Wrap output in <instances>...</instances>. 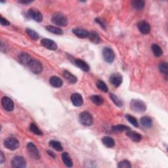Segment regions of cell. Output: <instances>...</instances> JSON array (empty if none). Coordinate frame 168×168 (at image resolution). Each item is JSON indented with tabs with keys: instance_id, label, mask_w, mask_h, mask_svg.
Segmentation results:
<instances>
[{
	"instance_id": "6da1fadb",
	"label": "cell",
	"mask_w": 168,
	"mask_h": 168,
	"mask_svg": "<svg viewBox=\"0 0 168 168\" xmlns=\"http://www.w3.org/2000/svg\"><path fill=\"white\" fill-rule=\"evenodd\" d=\"M130 106L134 112L137 113H143L146 110L145 102L139 99H132L130 102Z\"/></svg>"
},
{
	"instance_id": "7a4b0ae2",
	"label": "cell",
	"mask_w": 168,
	"mask_h": 168,
	"mask_svg": "<svg viewBox=\"0 0 168 168\" xmlns=\"http://www.w3.org/2000/svg\"><path fill=\"white\" fill-rule=\"evenodd\" d=\"M51 21L57 26L61 27L66 26L68 24V20L66 16L60 13H57L53 15L51 18Z\"/></svg>"
},
{
	"instance_id": "3957f363",
	"label": "cell",
	"mask_w": 168,
	"mask_h": 168,
	"mask_svg": "<svg viewBox=\"0 0 168 168\" xmlns=\"http://www.w3.org/2000/svg\"><path fill=\"white\" fill-rule=\"evenodd\" d=\"M28 67L30 70L35 74H39L43 71V66L42 63L36 59H32L29 64H28Z\"/></svg>"
},
{
	"instance_id": "277c9868",
	"label": "cell",
	"mask_w": 168,
	"mask_h": 168,
	"mask_svg": "<svg viewBox=\"0 0 168 168\" xmlns=\"http://www.w3.org/2000/svg\"><path fill=\"white\" fill-rule=\"evenodd\" d=\"M80 123L85 126H90L93 123V118L91 114L88 112H82L79 116Z\"/></svg>"
},
{
	"instance_id": "5b68a950",
	"label": "cell",
	"mask_w": 168,
	"mask_h": 168,
	"mask_svg": "<svg viewBox=\"0 0 168 168\" xmlns=\"http://www.w3.org/2000/svg\"><path fill=\"white\" fill-rule=\"evenodd\" d=\"M4 146H5V148L11 150H15L17 149L19 146L20 143L17 139L13 137H9L6 139L3 142Z\"/></svg>"
},
{
	"instance_id": "8992f818",
	"label": "cell",
	"mask_w": 168,
	"mask_h": 168,
	"mask_svg": "<svg viewBox=\"0 0 168 168\" xmlns=\"http://www.w3.org/2000/svg\"><path fill=\"white\" fill-rule=\"evenodd\" d=\"M11 164L13 168H24L26 167V162L22 156H17L12 159Z\"/></svg>"
},
{
	"instance_id": "52a82bcc",
	"label": "cell",
	"mask_w": 168,
	"mask_h": 168,
	"mask_svg": "<svg viewBox=\"0 0 168 168\" xmlns=\"http://www.w3.org/2000/svg\"><path fill=\"white\" fill-rule=\"evenodd\" d=\"M102 56L106 62L108 63H112L114 58H115V54L114 51L109 47H105L102 50Z\"/></svg>"
},
{
	"instance_id": "ba28073f",
	"label": "cell",
	"mask_w": 168,
	"mask_h": 168,
	"mask_svg": "<svg viewBox=\"0 0 168 168\" xmlns=\"http://www.w3.org/2000/svg\"><path fill=\"white\" fill-rule=\"evenodd\" d=\"M27 150L28 153H29L30 157L34 158L35 159H38L40 158L39 153L38 149H37V147L35 146L34 144L32 142L28 143L27 145Z\"/></svg>"
},
{
	"instance_id": "9c48e42d",
	"label": "cell",
	"mask_w": 168,
	"mask_h": 168,
	"mask_svg": "<svg viewBox=\"0 0 168 168\" xmlns=\"http://www.w3.org/2000/svg\"><path fill=\"white\" fill-rule=\"evenodd\" d=\"M3 108L7 112H11L14 109V102L8 97H3L2 99Z\"/></svg>"
},
{
	"instance_id": "30bf717a",
	"label": "cell",
	"mask_w": 168,
	"mask_h": 168,
	"mask_svg": "<svg viewBox=\"0 0 168 168\" xmlns=\"http://www.w3.org/2000/svg\"><path fill=\"white\" fill-rule=\"evenodd\" d=\"M28 15L30 17L38 22H41L43 20V16L40 12L34 8H32L28 11Z\"/></svg>"
},
{
	"instance_id": "8fae6325",
	"label": "cell",
	"mask_w": 168,
	"mask_h": 168,
	"mask_svg": "<svg viewBox=\"0 0 168 168\" xmlns=\"http://www.w3.org/2000/svg\"><path fill=\"white\" fill-rule=\"evenodd\" d=\"M123 77L120 73H114L110 77V81L114 87H119L122 83Z\"/></svg>"
},
{
	"instance_id": "7c38bea8",
	"label": "cell",
	"mask_w": 168,
	"mask_h": 168,
	"mask_svg": "<svg viewBox=\"0 0 168 168\" xmlns=\"http://www.w3.org/2000/svg\"><path fill=\"white\" fill-rule=\"evenodd\" d=\"M41 44L45 47L47 49V50H56L57 49V43L51 39H47V38H44L42 39V41H41Z\"/></svg>"
},
{
	"instance_id": "4fadbf2b",
	"label": "cell",
	"mask_w": 168,
	"mask_h": 168,
	"mask_svg": "<svg viewBox=\"0 0 168 168\" xmlns=\"http://www.w3.org/2000/svg\"><path fill=\"white\" fill-rule=\"evenodd\" d=\"M137 26L139 31H140L143 34H148L150 33V32L151 30L150 24L148 22H146V21H144V20L139 22L138 23Z\"/></svg>"
},
{
	"instance_id": "5bb4252c",
	"label": "cell",
	"mask_w": 168,
	"mask_h": 168,
	"mask_svg": "<svg viewBox=\"0 0 168 168\" xmlns=\"http://www.w3.org/2000/svg\"><path fill=\"white\" fill-rule=\"evenodd\" d=\"M71 101L72 104L75 106H80L83 105V97L80 93H74L71 96Z\"/></svg>"
},
{
	"instance_id": "9a60e30c",
	"label": "cell",
	"mask_w": 168,
	"mask_h": 168,
	"mask_svg": "<svg viewBox=\"0 0 168 168\" xmlns=\"http://www.w3.org/2000/svg\"><path fill=\"white\" fill-rule=\"evenodd\" d=\"M126 135L131 140H132L133 142H140L142 139V135L138 133H136L135 132L132 130H129L126 132Z\"/></svg>"
},
{
	"instance_id": "2e32d148",
	"label": "cell",
	"mask_w": 168,
	"mask_h": 168,
	"mask_svg": "<svg viewBox=\"0 0 168 168\" xmlns=\"http://www.w3.org/2000/svg\"><path fill=\"white\" fill-rule=\"evenodd\" d=\"M72 32L77 37L82 39L88 38L89 36V32L86 30L82 29V28H74V29L72 30Z\"/></svg>"
},
{
	"instance_id": "e0dca14e",
	"label": "cell",
	"mask_w": 168,
	"mask_h": 168,
	"mask_svg": "<svg viewBox=\"0 0 168 168\" xmlns=\"http://www.w3.org/2000/svg\"><path fill=\"white\" fill-rule=\"evenodd\" d=\"M19 62L23 65H26L28 66V64H29L30 61L32 60L30 56L27 54L26 53H21L19 56Z\"/></svg>"
},
{
	"instance_id": "ac0fdd59",
	"label": "cell",
	"mask_w": 168,
	"mask_h": 168,
	"mask_svg": "<svg viewBox=\"0 0 168 168\" xmlns=\"http://www.w3.org/2000/svg\"><path fill=\"white\" fill-rule=\"evenodd\" d=\"M50 84L53 86V87L59 88L62 87L63 85V81L60 77L57 76H53L51 77L50 80Z\"/></svg>"
},
{
	"instance_id": "d6986e66",
	"label": "cell",
	"mask_w": 168,
	"mask_h": 168,
	"mask_svg": "<svg viewBox=\"0 0 168 168\" xmlns=\"http://www.w3.org/2000/svg\"><path fill=\"white\" fill-rule=\"evenodd\" d=\"M102 144L107 148H112L115 145V141L110 137H105L102 139Z\"/></svg>"
},
{
	"instance_id": "ffe728a7",
	"label": "cell",
	"mask_w": 168,
	"mask_h": 168,
	"mask_svg": "<svg viewBox=\"0 0 168 168\" xmlns=\"http://www.w3.org/2000/svg\"><path fill=\"white\" fill-rule=\"evenodd\" d=\"M75 64H76V66L77 67H79L81 70H82L85 72H88L90 70L89 65L85 62H84V60L81 59H76Z\"/></svg>"
},
{
	"instance_id": "44dd1931",
	"label": "cell",
	"mask_w": 168,
	"mask_h": 168,
	"mask_svg": "<svg viewBox=\"0 0 168 168\" xmlns=\"http://www.w3.org/2000/svg\"><path fill=\"white\" fill-rule=\"evenodd\" d=\"M141 124L145 128H150L153 126V120L149 116H143L141 118Z\"/></svg>"
},
{
	"instance_id": "7402d4cb",
	"label": "cell",
	"mask_w": 168,
	"mask_h": 168,
	"mask_svg": "<svg viewBox=\"0 0 168 168\" xmlns=\"http://www.w3.org/2000/svg\"><path fill=\"white\" fill-rule=\"evenodd\" d=\"M62 159L64 163V165L67 167H71L73 166V162L72 158L70 156V155L67 153H63L62 154Z\"/></svg>"
},
{
	"instance_id": "603a6c76",
	"label": "cell",
	"mask_w": 168,
	"mask_h": 168,
	"mask_svg": "<svg viewBox=\"0 0 168 168\" xmlns=\"http://www.w3.org/2000/svg\"><path fill=\"white\" fill-rule=\"evenodd\" d=\"M88 38L90 40H91V42H92L93 43H95V44L99 43L100 42H101L100 36L95 32H89Z\"/></svg>"
},
{
	"instance_id": "cb8c5ba5",
	"label": "cell",
	"mask_w": 168,
	"mask_h": 168,
	"mask_svg": "<svg viewBox=\"0 0 168 168\" xmlns=\"http://www.w3.org/2000/svg\"><path fill=\"white\" fill-rule=\"evenodd\" d=\"M112 129L114 132L115 133H121L123 132H127V131L130 130V128L128 126H126L125 125H114Z\"/></svg>"
},
{
	"instance_id": "d4e9b609",
	"label": "cell",
	"mask_w": 168,
	"mask_h": 168,
	"mask_svg": "<svg viewBox=\"0 0 168 168\" xmlns=\"http://www.w3.org/2000/svg\"><path fill=\"white\" fill-rule=\"evenodd\" d=\"M63 76L65 77V79H67L70 83L71 84H75L77 81V77L74 76L70 72H69L67 70H64L63 72Z\"/></svg>"
},
{
	"instance_id": "484cf974",
	"label": "cell",
	"mask_w": 168,
	"mask_h": 168,
	"mask_svg": "<svg viewBox=\"0 0 168 168\" xmlns=\"http://www.w3.org/2000/svg\"><path fill=\"white\" fill-rule=\"evenodd\" d=\"M46 28L47 31L53 34H55L57 35H62L63 34V30L59 28H57L53 26H47Z\"/></svg>"
},
{
	"instance_id": "4316f807",
	"label": "cell",
	"mask_w": 168,
	"mask_h": 168,
	"mask_svg": "<svg viewBox=\"0 0 168 168\" xmlns=\"http://www.w3.org/2000/svg\"><path fill=\"white\" fill-rule=\"evenodd\" d=\"M91 101L97 106H101L104 103V99L99 95H93L91 97Z\"/></svg>"
},
{
	"instance_id": "83f0119b",
	"label": "cell",
	"mask_w": 168,
	"mask_h": 168,
	"mask_svg": "<svg viewBox=\"0 0 168 168\" xmlns=\"http://www.w3.org/2000/svg\"><path fill=\"white\" fill-rule=\"evenodd\" d=\"M49 145H50V146L52 147L53 149H54L57 151H62L63 149L62 145L60 144V142L57 141H55V140L50 141Z\"/></svg>"
},
{
	"instance_id": "f1b7e54d",
	"label": "cell",
	"mask_w": 168,
	"mask_h": 168,
	"mask_svg": "<svg viewBox=\"0 0 168 168\" xmlns=\"http://www.w3.org/2000/svg\"><path fill=\"white\" fill-rule=\"evenodd\" d=\"M152 51H153L154 55L157 57L162 56L163 53L161 47L158 46L157 44H153V46H152Z\"/></svg>"
},
{
	"instance_id": "f546056e",
	"label": "cell",
	"mask_w": 168,
	"mask_h": 168,
	"mask_svg": "<svg viewBox=\"0 0 168 168\" xmlns=\"http://www.w3.org/2000/svg\"><path fill=\"white\" fill-rule=\"evenodd\" d=\"M145 5V2L142 0H139V1H134L132 2V6L135 9L141 10L144 8Z\"/></svg>"
},
{
	"instance_id": "4dcf8cb0",
	"label": "cell",
	"mask_w": 168,
	"mask_h": 168,
	"mask_svg": "<svg viewBox=\"0 0 168 168\" xmlns=\"http://www.w3.org/2000/svg\"><path fill=\"white\" fill-rule=\"evenodd\" d=\"M97 87V88L100 89L101 91H103V92H108V88L107 87V85H106V84L104 82V81H102L101 80H98L96 83Z\"/></svg>"
},
{
	"instance_id": "1f68e13d",
	"label": "cell",
	"mask_w": 168,
	"mask_h": 168,
	"mask_svg": "<svg viewBox=\"0 0 168 168\" xmlns=\"http://www.w3.org/2000/svg\"><path fill=\"white\" fill-rule=\"evenodd\" d=\"M159 70L163 75H165L166 77L168 76V65L167 63L163 62L160 63L159 65Z\"/></svg>"
},
{
	"instance_id": "d6a6232c",
	"label": "cell",
	"mask_w": 168,
	"mask_h": 168,
	"mask_svg": "<svg viewBox=\"0 0 168 168\" xmlns=\"http://www.w3.org/2000/svg\"><path fill=\"white\" fill-rule=\"evenodd\" d=\"M110 99H112V101H113L114 103L117 106H118V107H122V106H123V102L116 95L111 93L110 95Z\"/></svg>"
},
{
	"instance_id": "836d02e7",
	"label": "cell",
	"mask_w": 168,
	"mask_h": 168,
	"mask_svg": "<svg viewBox=\"0 0 168 168\" xmlns=\"http://www.w3.org/2000/svg\"><path fill=\"white\" fill-rule=\"evenodd\" d=\"M125 118L130 123V124H132L133 126H135V128H138L139 127V124L137 120L135 117L129 115V114H126L125 115Z\"/></svg>"
},
{
	"instance_id": "e575fe53",
	"label": "cell",
	"mask_w": 168,
	"mask_h": 168,
	"mask_svg": "<svg viewBox=\"0 0 168 168\" xmlns=\"http://www.w3.org/2000/svg\"><path fill=\"white\" fill-rule=\"evenodd\" d=\"M26 32L28 34V35L30 36V38L33 40H38L39 39L38 34H37L34 30L27 28L26 30Z\"/></svg>"
},
{
	"instance_id": "d590c367",
	"label": "cell",
	"mask_w": 168,
	"mask_h": 168,
	"mask_svg": "<svg viewBox=\"0 0 168 168\" xmlns=\"http://www.w3.org/2000/svg\"><path fill=\"white\" fill-rule=\"evenodd\" d=\"M30 130L31 132H32V133L36 134V135H42L43 134L42 131H41L34 124H30Z\"/></svg>"
},
{
	"instance_id": "8d00e7d4",
	"label": "cell",
	"mask_w": 168,
	"mask_h": 168,
	"mask_svg": "<svg viewBox=\"0 0 168 168\" xmlns=\"http://www.w3.org/2000/svg\"><path fill=\"white\" fill-rule=\"evenodd\" d=\"M118 167L120 168H131L132 167V165H131L130 162L128 160L124 159V160H122L118 163Z\"/></svg>"
},
{
	"instance_id": "74e56055",
	"label": "cell",
	"mask_w": 168,
	"mask_h": 168,
	"mask_svg": "<svg viewBox=\"0 0 168 168\" xmlns=\"http://www.w3.org/2000/svg\"><path fill=\"white\" fill-rule=\"evenodd\" d=\"M0 23H1L2 25L3 26H9L10 25V23L8 21V20L5 19V18H3L2 16H1V19H0Z\"/></svg>"
},
{
	"instance_id": "f35d334b",
	"label": "cell",
	"mask_w": 168,
	"mask_h": 168,
	"mask_svg": "<svg viewBox=\"0 0 168 168\" xmlns=\"http://www.w3.org/2000/svg\"><path fill=\"white\" fill-rule=\"evenodd\" d=\"M95 21H96V22H97L98 24H100V25L101 26V27L102 28H103V29H106V25H105V24L103 22H102V21H101V19H95Z\"/></svg>"
},
{
	"instance_id": "ab89813d",
	"label": "cell",
	"mask_w": 168,
	"mask_h": 168,
	"mask_svg": "<svg viewBox=\"0 0 168 168\" xmlns=\"http://www.w3.org/2000/svg\"><path fill=\"white\" fill-rule=\"evenodd\" d=\"M4 161H5V156H4V154L2 152H1L0 153V163H3Z\"/></svg>"
},
{
	"instance_id": "60d3db41",
	"label": "cell",
	"mask_w": 168,
	"mask_h": 168,
	"mask_svg": "<svg viewBox=\"0 0 168 168\" xmlns=\"http://www.w3.org/2000/svg\"><path fill=\"white\" fill-rule=\"evenodd\" d=\"M48 153L49 154H50L53 158H55V155L54 154H53L51 151H48V153Z\"/></svg>"
},
{
	"instance_id": "b9f144b4",
	"label": "cell",
	"mask_w": 168,
	"mask_h": 168,
	"mask_svg": "<svg viewBox=\"0 0 168 168\" xmlns=\"http://www.w3.org/2000/svg\"><path fill=\"white\" fill-rule=\"evenodd\" d=\"M32 2L30 1V2H27V1H21V2H20V3H31Z\"/></svg>"
}]
</instances>
